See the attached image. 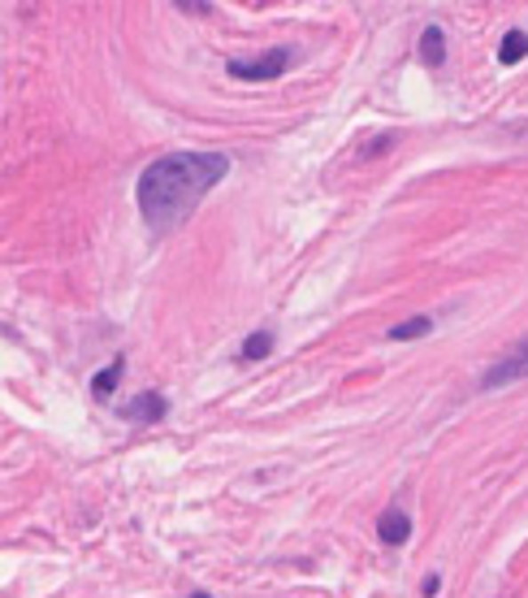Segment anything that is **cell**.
Listing matches in <instances>:
<instances>
[{
    "label": "cell",
    "mask_w": 528,
    "mask_h": 598,
    "mask_svg": "<svg viewBox=\"0 0 528 598\" xmlns=\"http://www.w3.org/2000/svg\"><path fill=\"white\" fill-rule=\"evenodd\" d=\"M230 169V157L221 152H178V157H161L139 174V213L148 226L169 230L178 222H187L196 213V204Z\"/></svg>",
    "instance_id": "6da1fadb"
},
{
    "label": "cell",
    "mask_w": 528,
    "mask_h": 598,
    "mask_svg": "<svg viewBox=\"0 0 528 598\" xmlns=\"http://www.w3.org/2000/svg\"><path fill=\"white\" fill-rule=\"evenodd\" d=\"M191 598H208V594H191Z\"/></svg>",
    "instance_id": "7c38bea8"
},
{
    "label": "cell",
    "mask_w": 528,
    "mask_h": 598,
    "mask_svg": "<svg viewBox=\"0 0 528 598\" xmlns=\"http://www.w3.org/2000/svg\"><path fill=\"white\" fill-rule=\"evenodd\" d=\"M273 352V330H256L247 343H243V365H256V360H264Z\"/></svg>",
    "instance_id": "52a82bcc"
},
{
    "label": "cell",
    "mask_w": 528,
    "mask_h": 598,
    "mask_svg": "<svg viewBox=\"0 0 528 598\" xmlns=\"http://www.w3.org/2000/svg\"><path fill=\"white\" fill-rule=\"evenodd\" d=\"M165 399L156 395V391H148V395H139L134 403H126L122 412H126V421H161L165 416Z\"/></svg>",
    "instance_id": "277c9868"
},
{
    "label": "cell",
    "mask_w": 528,
    "mask_h": 598,
    "mask_svg": "<svg viewBox=\"0 0 528 598\" xmlns=\"http://www.w3.org/2000/svg\"><path fill=\"white\" fill-rule=\"evenodd\" d=\"M286 66H291V48H268L256 61H230L226 74H230V78H243V83H264V78L286 74Z\"/></svg>",
    "instance_id": "7a4b0ae2"
},
{
    "label": "cell",
    "mask_w": 528,
    "mask_h": 598,
    "mask_svg": "<svg viewBox=\"0 0 528 598\" xmlns=\"http://www.w3.org/2000/svg\"><path fill=\"white\" fill-rule=\"evenodd\" d=\"M377 533H381V542H386V546H403V542L412 537V521H407V512H403V507H386V512H381V521H377Z\"/></svg>",
    "instance_id": "3957f363"
},
{
    "label": "cell",
    "mask_w": 528,
    "mask_h": 598,
    "mask_svg": "<svg viewBox=\"0 0 528 598\" xmlns=\"http://www.w3.org/2000/svg\"><path fill=\"white\" fill-rule=\"evenodd\" d=\"M524 57H528V35L524 31L502 35V44H498V61H502V66H516V61H524Z\"/></svg>",
    "instance_id": "8992f818"
},
{
    "label": "cell",
    "mask_w": 528,
    "mask_h": 598,
    "mask_svg": "<svg viewBox=\"0 0 528 598\" xmlns=\"http://www.w3.org/2000/svg\"><path fill=\"white\" fill-rule=\"evenodd\" d=\"M516 360H524V365H528V338L520 343V347H516Z\"/></svg>",
    "instance_id": "8fae6325"
},
{
    "label": "cell",
    "mask_w": 528,
    "mask_h": 598,
    "mask_svg": "<svg viewBox=\"0 0 528 598\" xmlns=\"http://www.w3.org/2000/svg\"><path fill=\"white\" fill-rule=\"evenodd\" d=\"M420 334H429V317H412V321H403V326L390 330V338L403 343V338H420Z\"/></svg>",
    "instance_id": "9c48e42d"
},
{
    "label": "cell",
    "mask_w": 528,
    "mask_h": 598,
    "mask_svg": "<svg viewBox=\"0 0 528 598\" xmlns=\"http://www.w3.org/2000/svg\"><path fill=\"white\" fill-rule=\"evenodd\" d=\"M420 61L433 69L446 61V35H442V27H425V35H420Z\"/></svg>",
    "instance_id": "5b68a950"
},
{
    "label": "cell",
    "mask_w": 528,
    "mask_h": 598,
    "mask_svg": "<svg viewBox=\"0 0 528 598\" xmlns=\"http://www.w3.org/2000/svg\"><path fill=\"white\" fill-rule=\"evenodd\" d=\"M122 360H117V365H108L104 368V373H96V382H92V395L96 399H104V395H113V386H117V382H122Z\"/></svg>",
    "instance_id": "ba28073f"
},
{
    "label": "cell",
    "mask_w": 528,
    "mask_h": 598,
    "mask_svg": "<svg viewBox=\"0 0 528 598\" xmlns=\"http://www.w3.org/2000/svg\"><path fill=\"white\" fill-rule=\"evenodd\" d=\"M437 586H442V577L433 572V577H425V594H437Z\"/></svg>",
    "instance_id": "30bf717a"
}]
</instances>
